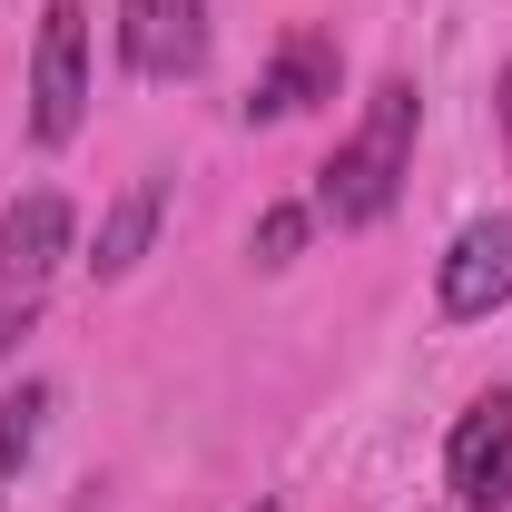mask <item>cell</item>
Returning a JSON list of instances; mask_svg holds the SVG:
<instances>
[{
  "label": "cell",
  "instance_id": "1",
  "mask_svg": "<svg viewBox=\"0 0 512 512\" xmlns=\"http://www.w3.org/2000/svg\"><path fill=\"white\" fill-rule=\"evenodd\" d=\"M414 128H424L414 79H384L375 99H365V119L345 128L335 158L316 168V217L325 227H375V217H394V197L414 178Z\"/></svg>",
  "mask_w": 512,
  "mask_h": 512
},
{
  "label": "cell",
  "instance_id": "2",
  "mask_svg": "<svg viewBox=\"0 0 512 512\" xmlns=\"http://www.w3.org/2000/svg\"><path fill=\"white\" fill-rule=\"evenodd\" d=\"M79 119H89V10L50 0L40 10V50H30V138L69 148Z\"/></svg>",
  "mask_w": 512,
  "mask_h": 512
},
{
  "label": "cell",
  "instance_id": "3",
  "mask_svg": "<svg viewBox=\"0 0 512 512\" xmlns=\"http://www.w3.org/2000/svg\"><path fill=\"white\" fill-rule=\"evenodd\" d=\"M444 483L463 512H512V384L473 394L444 434Z\"/></svg>",
  "mask_w": 512,
  "mask_h": 512
},
{
  "label": "cell",
  "instance_id": "4",
  "mask_svg": "<svg viewBox=\"0 0 512 512\" xmlns=\"http://www.w3.org/2000/svg\"><path fill=\"white\" fill-rule=\"evenodd\" d=\"M434 306L453 325H483L493 306H512V217H473L434 266Z\"/></svg>",
  "mask_w": 512,
  "mask_h": 512
},
{
  "label": "cell",
  "instance_id": "5",
  "mask_svg": "<svg viewBox=\"0 0 512 512\" xmlns=\"http://www.w3.org/2000/svg\"><path fill=\"white\" fill-rule=\"evenodd\" d=\"M69 237H79V207H69L60 188L10 197V207H0V296H40L50 266L69 256Z\"/></svg>",
  "mask_w": 512,
  "mask_h": 512
},
{
  "label": "cell",
  "instance_id": "6",
  "mask_svg": "<svg viewBox=\"0 0 512 512\" xmlns=\"http://www.w3.org/2000/svg\"><path fill=\"white\" fill-rule=\"evenodd\" d=\"M119 60L138 79H188L207 60V0H119Z\"/></svg>",
  "mask_w": 512,
  "mask_h": 512
},
{
  "label": "cell",
  "instance_id": "7",
  "mask_svg": "<svg viewBox=\"0 0 512 512\" xmlns=\"http://www.w3.org/2000/svg\"><path fill=\"white\" fill-rule=\"evenodd\" d=\"M335 79H345V50L325 30H286L276 60L256 69V89H247V119H306L316 99H335Z\"/></svg>",
  "mask_w": 512,
  "mask_h": 512
},
{
  "label": "cell",
  "instance_id": "8",
  "mask_svg": "<svg viewBox=\"0 0 512 512\" xmlns=\"http://www.w3.org/2000/svg\"><path fill=\"white\" fill-rule=\"evenodd\" d=\"M158 217H168V178H128V188L99 207V247H89V266H99V276H128L138 256L158 247Z\"/></svg>",
  "mask_w": 512,
  "mask_h": 512
},
{
  "label": "cell",
  "instance_id": "9",
  "mask_svg": "<svg viewBox=\"0 0 512 512\" xmlns=\"http://www.w3.org/2000/svg\"><path fill=\"white\" fill-rule=\"evenodd\" d=\"M40 424H50V384L0 394V483H20V463L40 453Z\"/></svg>",
  "mask_w": 512,
  "mask_h": 512
},
{
  "label": "cell",
  "instance_id": "10",
  "mask_svg": "<svg viewBox=\"0 0 512 512\" xmlns=\"http://www.w3.org/2000/svg\"><path fill=\"white\" fill-rule=\"evenodd\" d=\"M306 227H316V207H266V217H256V237H247V256H256V266H296Z\"/></svg>",
  "mask_w": 512,
  "mask_h": 512
},
{
  "label": "cell",
  "instance_id": "11",
  "mask_svg": "<svg viewBox=\"0 0 512 512\" xmlns=\"http://www.w3.org/2000/svg\"><path fill=\"white\" fill-rule=\"evenodd\" d=\"M30 316H40V296H0V355L30 335Z\"/></svg>",
  "mask_w": 512,
  "mask_h": 512
},
{
  "label": "cell",
  "instance_id": "12",
  "mask_svg": "<svg viewBox=\"0 0 512 512\" xmlns=\"http://www.w3.org/2000/svg\"><path fill=\"white\" fill-rule=\"evenodd\" d=\"M493 119H503V148H512V60H503V79H493Z\"/></svg>",
  "mask_w": 512,
  "mask_h": 512
},
{
  "label": "cell",
  "instance_id": "13",
  "mask_svg": "<svg viewBox=\"0 0 512 512\" xmlns=\"http://www.w3.org/2000/svg\"><path fill=\"white\" fill-rule=\"evenodd\" d=\"M256 512H276V503H256Z\"/></svg>",
  "mask_w": 512,
  "mask_h": 512
}]
</instances>
